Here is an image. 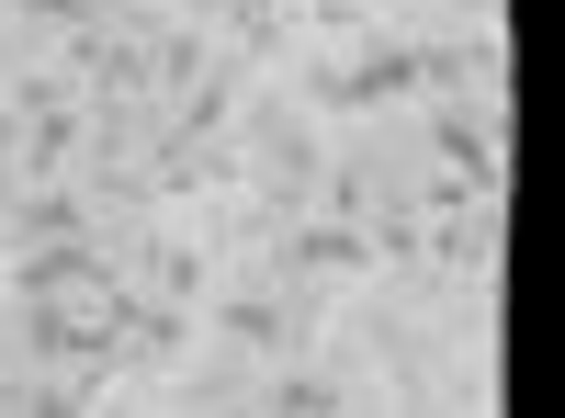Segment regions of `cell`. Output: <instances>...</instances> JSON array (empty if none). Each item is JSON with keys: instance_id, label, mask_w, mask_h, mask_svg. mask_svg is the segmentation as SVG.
Listing matches in <instances>:
<instances>
[{"instance_id": "cell-1", "label": "cell", "mask_w": 565, "mask_h": 418, "mask_svg": "<svg viewBox=\"0 0 565 418\" xmlns=\"http://www.w3.org/2000/svg\"><path fill=\"white\" fill-rule=\"evenodd\" d=\"M226 340H238V351H282V306L271 294H238V306H226Z\"/></svg>"}, {"instance_id": "cell-2", "label": "cell", "mask_w": 565, "mask_h": 418, "mask_svg": "<svg viewBox=\"0 0 565 418\" xmlns=\"http://www.w3.org/2000/svg\"><path fill=\"white\" fill-rule=\"evenodd\" d=\"M271 407H282V418H328V407H340V385H317V374H282V385H271Z\"/></svg>"}]
</instances>
